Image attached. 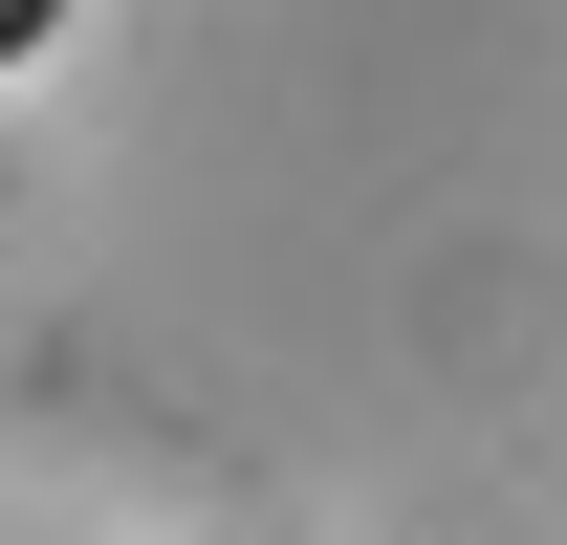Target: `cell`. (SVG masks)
<instances>
[{"mask_svg":"<svg viewBox=\"0 0 567 545\" xmlns=\"http://www.w3.org/2000/svg\"><path fill=\"white\" fill-rule=\"evenodd\" d=\"M44 44H66V0H0V66H44Z\"/></svg>","mask_w":567,"mask_h":545,"instance_id":"6da1fadb","label":"cell"}]
</instances>
